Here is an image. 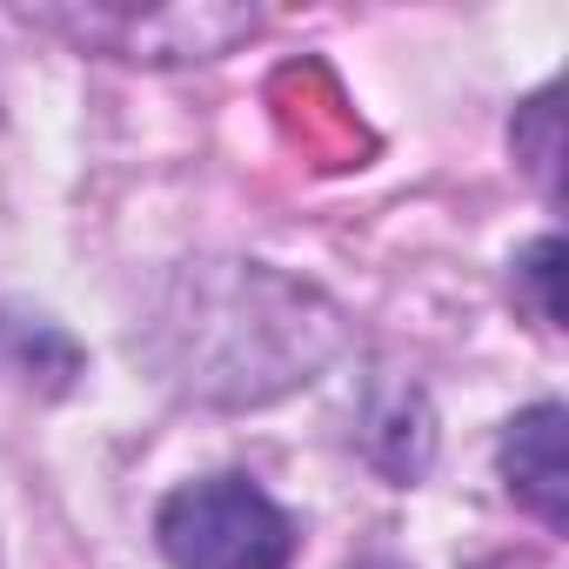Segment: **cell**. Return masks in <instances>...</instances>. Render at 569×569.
<instances>
[{
	"mask_svg": "<svg viewBox=\"0 0 569 569\" xmlns=\"http://www.w3.org/2000/svg\"><path fill=\"white\" fill-rule=\"evenodd\" d=\"M161 556L174 569H289L296 562V522L268 489L248 476H208L181 482L154 516Z\"/></svg>",
	"mask_w": 569,
	"mask_h": 569,
	"instance_id": "cell-1",
	"label": "cell"
},
{
	"mask_svg": "<svg viewBox=\"0 0 569 569\" xmlns=\"http://www.w3.org/2000/svg\"><path fill=\"white\" fill-rule=\"evenodd\" d=\"M48 21L74 28L81 41H108L128 61H174L161 34H181L188 48L221 54L234 34L254 28V14H241V8H221V14H208V8H168V14H48Z\"/></svg>",
	"mask_w": 569,
	"mask_h": 569,
	"instance_id": "cell-2",
	"label": "cell"
},
{
	"mask_svg": "<svg viewBox=\"0 0 569 569\" xmlns=\"http://www.w3.org/2000/svg\"><path fill=\"white\" fill-rule=\"evenodd\" d=\"M562 409L556 402H536V409H522L509 429H502V482H509V496L536 516V522H549V529H562L569 522V456H562Z\"/></svg>",
	"mask_w": 569,
	"mask_h": 569,
	"instance_id": "cell-3",
	"label": "cell"
},
{
	"mask_svg": "<svg viewBox=\"0 0 569 569\" xmlns=\"http://www.w3.org/2000/svg\"><path fill=\"white\" fill-rule=\"evenodd\" d=\"M516 154L556 188V154H562V148H556V94H536V101L522 108V121H516Z\"/></svg>",
	"mask_w": 569,
	"mask_h": 569,
	"instance_id": "cell-4",
	"label": "cell"
},
{
	"mask_svg": "<svg viewBox=\"0 0 569 569\" xmlns=\"http://www.w3.org/2000/svg\"><path fill=\"white\" fill-rule=\"evenodd\" d=\"M522 281H529V296H536V309H542V322L556 329L562 322V296H556V274H562V241L549 234V241H536L529 254H522V268H516Z\"/></svg>",
	"mask_w": 569,
	"mask_h": 569,
	"instance_id": "cell-5",
	"label": "cell"
},
{
	"mask_svg": "<svg viewBox=\"0 0 569 569\" xmlns=\"http://www.w3.org/2000/svg\"><path fill=\"white\" fill-rule=\"evenodd\" d=\"M356 569H402V562H396V556H382V549H376V556H362V562H356Z\"/></svg>",
	"mask_w": 569,
	"mask_h": 569,
	"instance_id": "cell-6",
	"label": "cell"
}]
</instances>
